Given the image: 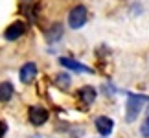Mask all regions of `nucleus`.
Segmentation results:
<instances>
[{
  "instance_id": "nucleus-6",
  "label": "nucleus",
  "mask_w": 149,
  "mask_h": 138,
  "mask_svg": "<svg viewBox=\"0 0 149 138\" xmlns=\"http://www.w3.org/2000/svg\"><path fill=\"white\" fill-rule=\"evenodd\" d=\"M96 129L101 136H109L114 129V120L109 116H98L96 118Z\"/></svg>"
},
{
  "instance_id": "nucleus-13",
  "label": "nucleus",
  "mask_w": 149,
  "mask_h": 138,
  "mask_svg": "<svg viewBox=\"0 0 149 138\" xmlns=\"http://www.w3.org/2000/svg\"><path fill=\"white\" fill-rule=\"evenodd\" d=\"M6 131H8V127H6V123H4V122H0V138H4Z\"/></svg>"
},
{
  "instance_id": "nucleus-7",
  "label": "nucleus",
  "mask_w": 149,
  "mask_h": 138,
  "mask_svg": "<svg viewBox=\"0 0 149 138\" xmlns=\"http://www.w3.org/2000/svg\"><path fill=\"white\" fill-rule=\"evenodd\" d=\"M59 63L63 66L66 68V70H74V72H85V74H94V70H90L88 66H85L81 65V63H77V61H74V59H68V57H61Z\"/></svg>"
},
{
  "instance_id": "nucleus-12",
  "label": "nucleus",
  "mask_w": 149,
  "mask_h": 138,
  "mask_svg": "<svg viewBox=\"0 0 149 138\" xmlns=\"http://www.w3.org/2000/svg\"><path fill=\"white\" fill-rule=\"evenodd\" d=\"M140 135L144 136V138H149V116L142 122V125H140Z\"/></svg>"
},
{
  "instance_id": "nucleus-4",
  "label": "nucleus",
  "mask_w": 149,
  "mask_h": 138,
  "mask_svg": "<svg viewBox=\"0 0 149 138\" xmlns=\"http://www.w3.org/2000/svg\"><path fill=\"white\" fill-rule=\"evenodd\" d=\"M46 120H48V111L44 107H31L30 109V122L31 125H35V127H39V125H42V123H46Z\"/></svg>"
},
{
  "instance_id": "nucleus-8",
  "label": "nucleus",
  "mask_w": 149,
  "mask_h": 138,
  "mask_svg": "<svg viewBox=\"0 0 149 138\" xmlns=\"http://www.w3.org/2000/svg\"><path fill=\"white\" fill-rule=\"evenodd\" d=\"M63 33H65V30H63V24H59V22H55L54 26H50V30L46 31V39L48 43H59Z\"/></svg>"
},
{
  "instance_id": "nucleus-11",
  "label": "nucleus",
  "mask_w": 149,
  "mask_h": 138,
  "mask_svg": "<svg viewBox=\"0 0 149 138\" xmlns=\"http://www.w3.org/2000/svg\"><path fill=\"white\" fill-rule=\"evenodd\" d=\"M70 83H72V79H70V76H68V74H65V72H61L59 76L55 77V85H57L59 89L68 90V89H70Z\"/></svg>"
},
{
  "instance_id": "nucleus-15",
  "label": "nucleus",
  "mask_w": 149,
  "mask_h": 138,
  "mask_svg": "<svg viewBox=\"0 0 149 138\" xmlns=\"http://www.w3.org/2000/svg\"><path fill=\"white\" fill-rule=\"evenodd\" d=\"M147 116H149V107H147Z\"/></svg>"
},
{
  "instance_id": "nucleus-9",
  "label": "nucleus",
  "mask_w": 149,
  "mask_h": 138,
  "mask_svg": "<svg viewBox=\"0 0 149 138\" xmlns=\"http://www.w3.org/2000/svg\"><path fill=\"white\" fill-rule=\"evenodd\" d=\"M77 96H79V98H81V100L88 105V103H94L96 96H98V92H96V89H94V87H88V85H87V87H83L81 90H79V94H77Z\"/></svg>"
},
{
  "instance_id": "nucleus-2",
  "label": "nucleus",
  "mask_w": 149,
  "mask_h": 138,
  "mask_svg": "<svg viewBox=\"0 0 149 138\" xmlns=\"http://www.w3.org/2000/svg\"><path fill=\"white\" fill-rule=\"evenodd\" d=\"M85 22H87V8L85 6H76L68 15V26L72 30H79V28L85 26Z\"/></svg>"
},
{
  "instance_id": "nucleus-1",
  "label": "nucleus",
  "mask_w": 149,
  "mask_h": 138,
  "mask_svg": "<svg viewBox=\"0 0 149 138\" xmlns=\"http://www.w3.org/2000/svg\"><path fill=\"white\" fill-rule=\"evenodd\" d=\"M149 100L147 96H136V94H129L127 101H125V120H127L129 123H133L136 118H138V114L142 111V107H144V103Z\"/></svg>"
},
{
  "instance_id": "nucleus-5",
  "label": "nucleus",
  "mask_w": 149,
  "mask_h": 138,
  "mask_svg": "<svg viewBox=\"0 0 149 138\" xmlns=\"http://www.w3.org/2000/svg\"><path fill=\"white\" fill-rule=\"evenodd\" d=\"M35 76H37V65H35V63H24V65L20 66L19 77H20V81L24 85L31 83L33 79H35Z\"/></svg>"
},
{
  "instance_id": "nucleus-10",
  "label": "nucleus",
  "mask_w": 149,
  "mask_h": 138,
  "mask_svg": "<svg viewBox=\"0 0 149 138\" xmlns=\"http://www.w3.org/2000/svg\"><path fill=\"white\" fill-rule=\"evenodd\" d=\"M13 85L9 81H4L0 83V101H9L11 98H13Z\"/></svg>"
},
{
  "instance_id": "nucleus-14",
  "label": "nucleus",
  "mask_w": 149,
  "mask_h": 138,
  "mask_svg": "<svg viewBox=\"0 0 149 138\" xmlns=\"http://www.w3.org/2000/svg\"><path fill=\"white\" fill-rule=\"evenodd\" d=\"M103 92H105V94H112L114 89H112V87H107V85H105V87H103Z\"/></svg>"
},
{
  "instance_id": "nucleus-3",
  "label": "nucleus",
  "mask_w": 149,
  "mask_h": 138,
  "mask_svg": "<svg viewBox=\"0 0 149 138\" xmlns=\"http://www.w3.org/2000/svg\"><path fill=\"white\" fill-rule=\"evenodd\" d=\"M24 31H26V22L15 20L13 24H9L8 28H6L4 39H6V41H9V43H13V41H17V39H20L22 35H24Z\"/></svg>"
}]
</instances>
